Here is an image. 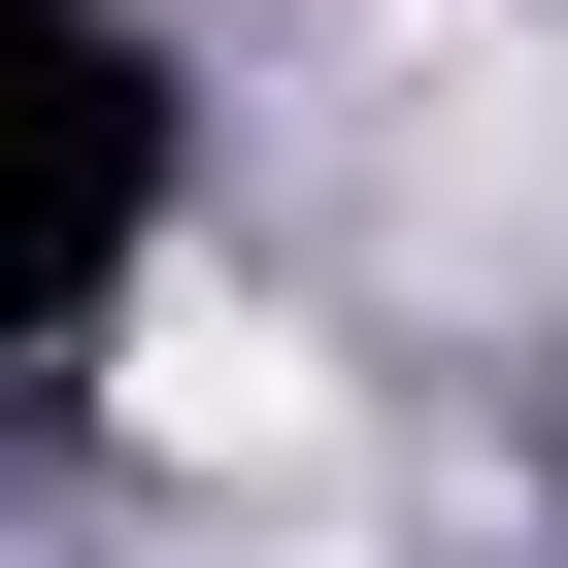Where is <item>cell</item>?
Masks as SVG:
<instances>
[{"instance_id": "1", "label": "cell", "mask_w": 568, "mask_h": 568, "mask_svg": "<svg viewBox=\"0 0 568 568\" xmlns=\"http://www.w3.org/2000/svg\"><path fill=\"white\" fill-rule=\"evenodd\" d=\"M134 435H168V468H302V435H335V368L267 335V302H134Z\"/></svg>"}]
</instances>
